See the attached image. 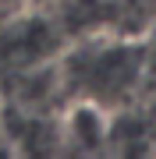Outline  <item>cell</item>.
<instances>
[{
	"mask_svg": "<svg viewBox=\"0 0 156 159\" xmlns=\"http://www.w3.org/2000/svg\"><path fill=\"white\" fill-rule=\"evenodd\" d=\"M142 71V50H131V46H106V50L92 53V57H82V71L78 81L89 85V96L103 106L106 96H124L128 89L139 81Z\"/></svg>",
	"mask_w": 156,
	"mask_h": 159,
	"instance_id": "cell-1",
	"label": "cell"
},
{
	"mask_svg": "<svg viewBox=\"0 0 156 159\" xmlns=\"http://www.w3.org/2000/svg\"><path fill=\"white\" fill-rule=\"evenodd\" d=\"M64 138L75 142L78 148H99L110 138V120L106 110L92 99H82L78 106H71V113L64 117Z\"/></svg>",
	"mask_w": 156,
	"mask_h": 159,
	"instance_id": "cell-2",
	"label": "cell"
}]
</instances>
